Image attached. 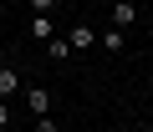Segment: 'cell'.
Wrapping results in <instances>:
<instances>
[{
	"label": "cell",
	"mask_w": 153,
	"mask_h": 132,
	"mask_svg": "<svg viewBox=\"0 0 153 132\" xmlns=\"http://www.w3.org/2000/svg\"><path fill=\"white\" fill-rule=\"evenodd\" d=\"M36 132H61V127H56L51 117H36Z\"/></svg>",
	"instance_id": "cell-9"
},
{
	"label": "cell",
	"mask_w": 153,
	"mask_h": 132,
	"mask_svg": "<svg viewBox=\"0 0 153 132\" xmlns=\"http://www.w3.org/2000/svg\"><path fill=\"white\" fill-rule=\"evenodd\" d=\"M66 46H71V51H87V46H97V31H92V26H71V31H66Z\"/></svg>",
	"instance_id": "cell-2"
},
{
	"label": "cell",
	"mask_w": 153,
	"mask_h": 132,
	"mask_svg": "<svg viewBox=\"0 0 153 132\" xmlns=\"http://www.w3.org/2000/svg\"><path fill=\"white\" fill-rule=\"evenodd\" d=\"M97 41H102V51H123V31H117V26H112V31H102Z\"/></svg>",
	"instance_id": "cell-7"
},
{
	"label": "cell",
	"mask_w": 153,
	"mask_h": 132,
	"mask_svg": "<svg viewBox=\"0 0 153 132\" xmlns=\"http://www.w3.org/2000/svg\"><path fill=\"white\" fill-rule=\"evenodd\" d=\"M21 97V76H16V66H0V102H10Z\"/></svg>",
	"instance_id": "cell-4"
},
{
	"label": "cell",
	"mask_w": 153,
	"mask_h": 132,
	"mask_svg": "<svg viewBox=\"0 0 153 132\" xmlns=\"http://www.w3.org/2000/svg\"><path fill=\"white\" fill-rule=\"evenodd\" d=\"M138 21V5H133V0H117V5H112V26L123 31V26H133Z\"/></svg>",
	"instance_id": "cell-5"
},
{
	"label": "cell",
	"mask_w": 153,
	"mask_h": 132,
	"mask_svg": "<svg viewBox=\"0 0 153 132\" xmlns=\"http://www.w3.org/2000/svg\"><path fill=\"white\" fill-rule=\"evenodd\" d=\"M26 107H31L36 117H51V92H46V87H26Z\"/></svg>",
	"instance_id": "cell-1"
},
{
	"label": "cell",
	"mask_w": 153,
	"mask_h": 132,
	"mask_svg": "<svg viewBox=\"0 0 153 132\" xmlns=\"http://www.w3.org/2000/svg\"><path fill=\"white\" fill-rule=\"evenodd\" d=\"M51 5H56V0H31V10H36V15H51Z\"/></svg>",
	"instance_id": "cell-8"
},
{
	"label": "cell",
	"mask_w": 153,
	"mask_h": 132,
	"mask_svg": "<svg viewBox=\"0 0 153 132\" xmlns=\"http://www.w3.org/2000/svg\"><path fill=\"white\" fill-rule=\"evenodd\" d=\"M5 127H10V107L0 102V132H5Z\"/></svg>",
	"instance_id": "cell-10"
},
{
	"label": "cell",
	"mask_w": 153,
	"mask_h": 132,
	"mask_svg": "<svg viewBox=\"0 0 153 132\" xmlns=\"http://www.w3.org/2000/svg\"><path fill=\"white\" fill-rule=\"evenodd\" d=\"M46 56H51V61H66V56H71V46H66L61 36H51V41H46Z\"/></svg>",
	"instance_id": "cell-6"
},
{
	"label": "cell",
	"mask_w": 153,
	"mask_h": 132,
	"mask_svg": "<svg viewBox=\"0 0 153 132\" xmlns=\"http://www.w3.org/2000/svg\"><path fill=\"white\" fill-rule=\"evenodd\" d=\"M26 31H31V41H41V46H46V41L56 36V21H51V15H31V26H26Z\"/></svg>",
	"instance_id": "cell-3"
}]
</instances>
